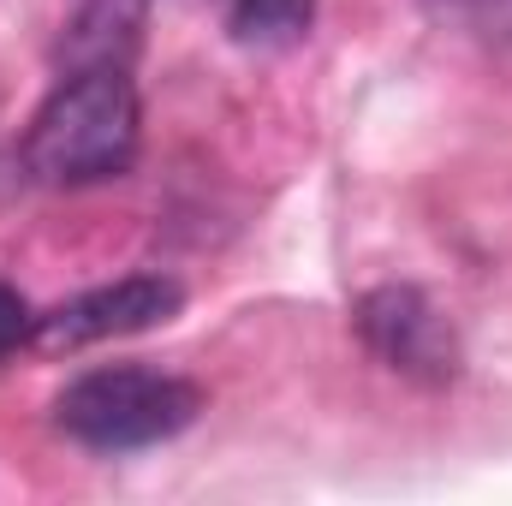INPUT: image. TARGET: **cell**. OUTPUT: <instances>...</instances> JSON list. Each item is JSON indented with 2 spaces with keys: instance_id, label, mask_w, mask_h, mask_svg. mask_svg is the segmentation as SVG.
<instances>
[{
  "instance_id": "1",
  "label": "cell",
  "mask_w": 512,
  "mask_h": 506,
  "mask_svg": "<svg viewBox=\"0 0 512 506\" xmlns=\"http://www.w3.org/2000/svg\"><path fill=\"white\" fill-rule=\"evenodd\" d=\"M143 143V108L126 66H78L24 131V173L54 191L120 179Z\"/></svg>"
},
{
  "instance_id": "2",
  "label": "cell",
  "mask_w": 512,
  "mask_h": 506,
  "mask_svg": "<svg viewBox=\"0 0 512 506\" xmlns=\"http://www.w3.org/2000/svg\"><path fill=\"white\" fill-rule=\"evenodd\" d=\"M203 411V387L167 370H90L54 399V423L96 447V453H137L155 441H173L179 429H191Z\"/></svg>"
},
{
  "instance_id": "3",
  "label": "cell",
  "mask_w": 512,
  "mask_h": 506,
  "mask_svg": "<svg viewBox=\"0 0 512 506\" xmlns=\"http://www.w3.org/2000/svg\"><path fill=\"white\" fill-rule=\"evenodd\" d=\"M358 340L382 358L393 376L417 381V387H447L459 376V334L447 322V310L417 292V286H376L358 298L352 310Z\"/></svg>"
},
{
  "instance_id": "4",
  "label": "cell",
  "mask_w": 512,
  "mask_h": 506,
  "mask_svg": "<svg viewBox=\"0 0 512 506\" xmlns=\"http://www.w3.org/2000/svg\"><path fill=\"white\" fill-rule=\"evenodd\" d=\"M179 304H185V286L179 280H167V274H126L114 286L78 292L54 316H36V340L48 352H78V346H96V340H120V334L161 328L167 316H179Z\"/></svg>"
},
{
  "instance_id": "5",
  "label": "cell",
  "mask_w": 512,
  "mask_h": 506,
  "mask_svg": "<svg viewBox=\"0 0 512 506\" xmlns=\"http://www.w3.org/2000/svg\"><path fill=\"white\" fill-rule=\"evenodd\" d=\"M221 6H227V30L256 48L298 42L316 18V0H221Z\"/></svg>"
},
{
  "instance_id": "6",
  "label": "cell",
  "mask_w": 512,
  "mask_h": 506,
  "mask_svg": "<svg viewBox=\"0 0 512 506\" xmlns=\"http://www.w3.org/2000/svg\"><path fill=\"white\" fill-rule=\"evenodd\" d=\"M30 334H36V316H30V304H24V292L0 286V358H12Z\"/></svg>"
}]
</instances>
